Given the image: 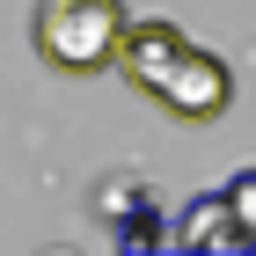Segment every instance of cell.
<instances>
[{
  "mask_svg": "<svg viewBox=\"0 0 256 256\" xmlns=\"http://www.w3.org/2000/svg\"><path fill=\"white\" fill-rule=\"evenodd\" d=\"M132 30V8L124 0H37L30 8V44L52 74H110L118 66V44Z\"/></svg>",
  "mask_w": 256,
  "mask_h": 256,
  "instance_id": "cell-1",
  "label": "cell"
},
{
  "mask_svg": "<svg viewBox=\"0 0 256 256\" xmlns=\"http://www.w3.org/2000/svg\"><path fill=\"white\" fill-rule=\"evenodd\" d=\"M154 102L168 118H183V124H212L220 110L234 102V66L220 59V52H205V44H190V52L168 66V80L154 88Z\"/></svg>",
  "mask_w": 256,
  "mask_h": 256,
  "instance_id": "cell-2",
  "label": "cell"
},
{
  "mask_svg": "<svg viewBox=\"0 0 256 256\" xmlns=\"http://www.w3.org/2000/svg\"><path fill=\"white\" fill-rule=\"evenodd\" d=\"M96 212H102V227H110L124 249L168 242V212H161V190L146 176H102L96 183Z\"/></svg>",
  "mask_w": 256,
  "mask_h": 256,
  "instance_id": "cell-3",
  "label": "cell"
},
{
  "mask_svg": "<svg viewBox=\"0 0 256 256\" xmlns=\"http://www.w3.org/2000/svg\"><path fill=\"white\" fill-rule=\"evenodd\" d=\"M183 52H190V37H183L176 22H161V15H132V30H124V44H118V74L132 80L139 96H154Z\"/></svg>",
  "mask_w": 256,
  "mask_h": 256,
  "instance_id": "cell-4",
  "label": "cell"
},
{
  "mask_svg": "<svg viewBox=\"0 0 256 256\" xmlns=\"http://www.w3.org/2000/svg\"><path fill=\"white\" fill-rule=\"evenodd\" d=\"M168 242H176V249H227V256H234V249H249V227H242V212L220 190H205L190 212L168 220Z\"/></svg>",
  "mask_w": 256,
  "mask_h": 256,
  "instance_id": "cell-5",
  "label": "cell"
},
{
  "mask_svg": "<svg viewBox=\"0 0 256 256\" xmlns=\"http://www.w3.org/2000/svg\"><path fill=\"white\" fill-rule=\"evenodd\" d=\"M220 198L234 205V212H242V227H249V234H256V168H234V176L220 183Z\"/></svg>",
  "mask_w": 256,
  "mask_h": 256,
  "instance_id": "cell-6",
  "label": "cell"
},
{
  "mask_svg": "<svg viewBox=\"0 0 256 256\" xmlns=\"http://www.w3.org/2000/svg\"><path fill=\"white\" fill-rule=\"evenodd\" d=\"M249 249H256V234H249Z\"/></svg>",
  "mask_w": 256,
  "mask_h": 256,
  "instance_id": "cell-7",
  "label": "cell"
}]
</instances>
